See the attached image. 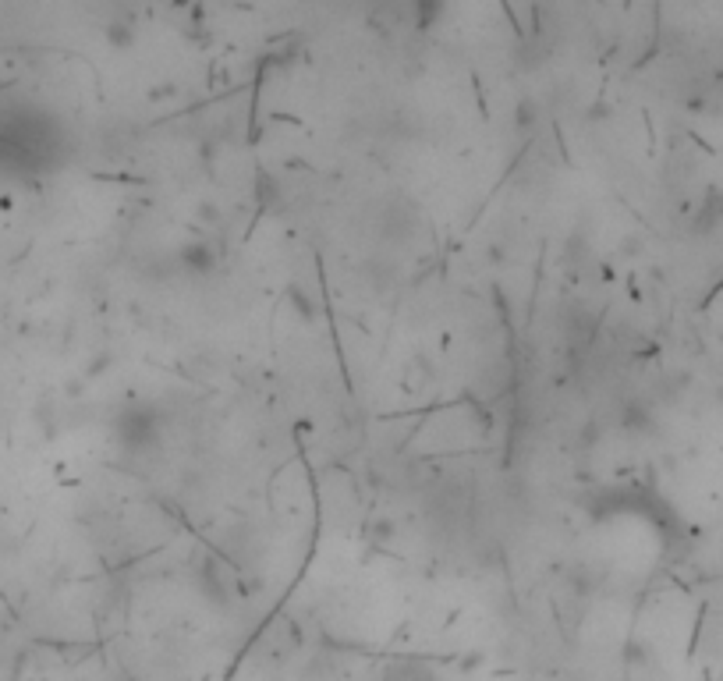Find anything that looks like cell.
Returning <instances> with one entry per match:
<instances>
[{"label": "cell", "mask_w": 723, "mask_h": 681, "mask_svg": "<svg viewBox=\"0 0 723 681\" xmlns=\"http://www.w3.org/2000/svg\"><path fill=\"white\" fill-rule=\"evenodd\" d=\"M387 681H433V674L422 664H397L387 671Z\"/></svg>", "instance_id": "1"}]
</instances>
